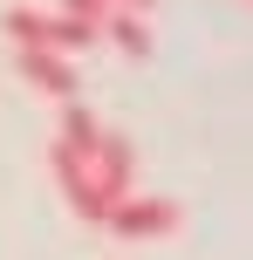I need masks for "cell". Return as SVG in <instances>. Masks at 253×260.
Masks as SVG:
<instances>
[{
  "mask_svg": "<svg viewBox=\"0 0 253 260\" xmlns=\"http://www.w3.org/2000/svg\"><path fill=\"white\" fill-rule=\"evenodd\" d=\"M7 41L14 48H55V55H76V48H89V27L82 21H68V14H34V7H7Z\"/></svg>",
  "mask_w": 253,
  "mask_h": 260,
  "instance_id": "cell-1",
  "label": "cell"
},
{
  "mask_svg": "<svg viewBox=\"0 0 253 260\" xmlns=\"http://www.w3.org/2000/svg\"><path fill=\"white\" fill-rule=\"evenodd\" d=\"M137 151H130V137L123 130H103V144H96V157H89V185H96V206H103V219H110V206H117L123 192H137Z\"/></svg>",
  "mask_w": 253,
  "mask_h": 260,
  "instance_id": "cell-2",
  "label": "cell"
},
{
  "mask_svg": "<svg viewBox=\"0 0 253 260\" xmlns=\"http://www.w3.org/2000/svg\"><path fill=\"white\" fill-rule=\"evenodd\" d=\"M110 233L117 240H158V233H178V206L158 192H123L117 206H110Z\"/></svg>",
  "mask_w": 253,
  "mask_h": 260,
  "instance_id": "cell-3",
  "label": "cell"
},
{
  "mask_svg": "<svg viewBox=\"0 0 253 260\" xmlns=\"http://www.w3.org/2000/svg\"><path fill=\"white\" fill-rule=\"evenodd\" d=\"M21 76L34 82L41 96H76V62H68V55H55V48H21Z\"/></svg>",
  "mask_w": 253,
  "mask_h": 260,
  "instance_id": "cell-4",
  "label": "cell"
},
{
  "mask_svg": "<svg viewBox=\"0 0 253 260\" xmlns=\"http://www.w3.org/2000/svg\"><path fill=\"white\" fill-rule=\"evenodd\" d=\"M96 144H103V117H96L89 103H76V96H68V103H62V137H55V151H68V157H82V165H89Z\"/></svg>",
  "mask_w": 253,
  "mask_h": 260,
  "instance_id": "cell-5",
  "label": "cell"
},
{
  "mask_svg": "<svg viewBox=\"0 0 253 260\" xmlns=\"http://www.w3.org/2000/svg\"><path fill=\"white\" fill-rule=\"evenodd\" d=\"M96 41H117L123 55H144L151 48V27H144V14H117V7H110V21H103Z\"/></svg>",
  "mask_w": 253,
  "mask_h": 260,
  "instance_id": "cell-6",
  "label": "cell"
},
{
  "mask_svg": "<svg viewBox=\"0 0 253 260\" xmlns=\"http://www.w3.org/2000/svg\"><path fill=\"white\" fill-rule=\"evenodd\" d=\"M55 14H68V21H82L89 35H103V21H110V0H62Z\"/></svg>",
  "mask_w": 253,
  "mask_h": 260,
  "instance_id": "cell-7",
  "label": "cell"
},
{
  "mask_svg": "<svg viewBox=\"0 0 253 260\" xmlns=\"http://www.w3.org/2000/svg\"><path fill=\"white\" fill-rule=\"evenodd\" d=\"M110 7H117V14H151L158 0H110Z\"/></svg>",
  "mask_w": 253,
  "mask_h": 260,
  "instance_id": "cell-8",
  "label": "cell"
}]
</instances>
